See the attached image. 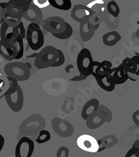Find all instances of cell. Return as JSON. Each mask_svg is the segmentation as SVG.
I'll list each match as a JSON object with an SVG mask.
<instances>
[{
    "label": "cell",
    "mask_w": 139,
    "mask_h": 157,
    "mask_svg": "<svg viewBox=\"0 0 139 157\" xmlns=\"http://www.w3.org/2000/svg\"><path fill=\"white\" fill-rule=\"evenodd\" d=\"M46 122L41 115L35 113L27 117L19 127V133L22 136H33L44 129Z\"/></svg>",
    "instance_id": "obj_1"
},
{
    "label": "cell",
    "mask_w": 139,
    "mask_h": 157,
    "mask_svg": "<svg viewBox=\"0 0 139 157\" xmlns=\"http://www.w3.org/2000/svg\"><path fill=\"white\" fill-rule=\"evenodd\" d=\"M59 56L58 49L54 46L44 47L38 54L35 59V65L38 70L46 69L51 67Z\"/></svg>",
    "instance_id": "obj_2"
},
{
    "label": "cell",
    "mask_w": 139,
    "mask_h": 157,
    "mask_svg": "<svg viewBox=\"0 0 139 157\" xmlns=\"http://www.w3.org/2000/svg\"><path fill=\"white\" fill-rule=\"evenodd\" d=\"M26 38L28 45L31 50L36 51L43 46L44 36L40 26L36 23L31 22L26 30Z\"/></svg>",
    "instance_id": "obj_3"
},
{
    "label": "cell",
    "mask_w": 139,
    "mask_h": 157,
    "mask_svg": "<svg viewBox=\"0 0 139 157\" xmlns=\"http://www.w3.org/2000/svg\"><path fill=\"white\" fill-rule=\"evenodd\" d=\"M4 72L7 77L14 78L17 82L27 81L31 77L29 69L23 62H11L6 64Z\"/></svg>",
    "instance_id": "obj_4"
},
{
    "label": "cell",
    "mask_w": 139,
    "mask_h": 157,
    "mask_svg": "<svg viewBox=\"0 0 139 157\" xmlns=\"http://www.w3.org/2000/svg\"><path fill=\"white\" fill-rule=\"evenodd\" d=\"M93 61L91 51L87 48L82 49L79 52L77 58V65L79 73L87 77L91 75Z\"/></svg>",
    "instance_id": "obj_5"
},
{
    "label": "cell",
    "mask_w": 139,
    "mask_h": 157,
    "mask_svg": "<svg viewBox=\"0 0 139 157\" xmlns=\"http://www.w3.org/2000/svg\"><path fill=\"white\" fill-rule=\"evenodd\" d=\"M52 127L55 133L63 138L70 137L75 132L74 127L71 123L60 117L52 119Z\"/></svg>",
    "instance_id": "obj_6"
},
{
    "label": "cell",
    "mask_w": 139,
    "mask_h": 157,
    "mask_svg": "<svg viewBox=\"0 0 139 157\" xmlns=\"http://www.w3.org/2000/svg\"><path fill=\"white\" fill-rule=\"evenodd\" d=\"M65 23V20L61 17H49L43 20L41 27L48 31V33L55 34L64 32L66 27Z\"/></svg>",
    "instance_id": "obj_7"
},
{
    "label": "cell",
    "mask_w": 139,
    "mask_h": 157,
    "mask_svg": "<svg viewBox=\"0 0 139 157\" xmlns=\"http://www.w3.org/2000/svg\"><path fill=\"white\" fill-rule=\"evenodd\" d=\"M35 145L33 141L27 136H22L17 143L15 150V157H31Z\"/></svg>",
    "instance_id": "obj_8"
},
{
    "label": "cell",
    "mask_w": 139,
    "mask_h": 157,
    "mask_svg": "<svg viewBox=\"0 0 139 157\" xmlns=\"http://www.w3.org/2000/svg\"><path fill=\"white\" fill-rule=\"evenodd\" d=\"M4 98L7 104L13 111L17 113L22 109L23 105H24L25 98L20 86H18L17 90L14 93L4 95Z\"/></svg>",
    "instance_id": "obj_9"
},
{
    "label": "cell",
    "mask_w": 139,
    "mask_h": 157,
    "mask_svg": "<svg viewBox=\"0 0 139 157\" xmlns=\"http://www.w3.org/2000/svg\"><path fill=\"white\" fill-rule=\"evenodd\" d=\"M77 146L81 150L90 153H96L99 150L98 141L92 136L88 134L81 135L77 140Z\"/></svg>",
    "instance_id": "obj_10"
},
{
    "label": "cell",
    "mask_w": 139,
    "mask_h": 157,
    "mask_svg": "<svg viewBox=\"0 0 139 157\" xmlns=\"http://www.w3.org/2000/svg\"><path fill=\"white\" fill-rule=\"evenodd\" d=\"M22 17H24L26 20L29 22L36 23L41 27L42 23L44 20L43 13L42 10L36 6L33 3H31L29 5V9L23 13Z\"/></svg>",
    "instance_id": "obj_11"
},
{
    "label": "cell",
    "mask_w": 139,
    "mask_h": 157,
    "mask_svg": "<svg viewBox=\"0 0 139 157\" xmlns=\"http://www.w3.org/2000/svg\"><path fill=\"white\" fill-rule=\"evenodd\" d=\"M9 26L6 22H4L2 23L0 28V38H1V40L4 43L9 44L11 46H14L18 36L17 27H13L11 32H9Z\"/></svg>",
    "instance_id": "obj_12"
},
{
    "label": "cell",
    "mask_w": 139,
    "mask_h": 157,
    "mask_svg": "<svg viewBox=\"0 0 139 157\" xmlns=\"http://www.w3.org/2000/svg\"><path fill=\"white\" fill-rule=\"evenodd\" d=\"M93 14V11L90 8L83 4H76L73 6L71 11V17L77 22H81L86 18L90 17Z\"/></svg>",
    "instance_id": "obj_13"
},
{
    "label": "cell",
    "mask_w": 139,
    "mask_h": 157,
    "mask_svg": "<svg viewBox=\"0 0 139 157\" xmlns=\"http://www.w3.org/2000/svg\"><path fill=\"white\" fill-rule=\"evenodd\" d=\"M95 29L89 22L88 18L83 20L79 25L80 38L83 42H88L93 37Z\"/></svg>",
    "instance_id": "obj_14"
},
{
    "label": "cell",
    "mask_w": 139,
    "mask_h": 157,
    "mask_svg": "<svg viewBox=\"0 0 139 157\" xmlns=\"http://www.w3.org/2000/svg\"><path fill=\"white\" fill-rule=\"evenodd\" d=\"M114 68H111L108 74L105 77L102 78H95L96 82L98 83V86L104 90L106 92H112L115 88V83L114 82L112 77V73L114 72Z\"/></svg>",
    "instance_id": "obj_15"
},
{
    "label": "cell",
    "mask_w": 139,
    "mask_h": 157,
    "mask_svg": "<svg viewBox=\"0 0 139 157\" xmlns=\"http://www.w3.org/2000/svg\"><path fill=\"white\" fill-rule=\"evenodd\" d=\"M17 52L15 46L4 43L0 40V55L6 61H11L17 56Z\"/></svg>",
    "instance_id": "obj_16"
},
{
    "label": "cell",
    "mask_w": 139,
    "mask_h": 157,
    "mask_svg": "<svg viewBox=\"0 0 139 157\" xmlns=\"http://www.w3.org/2000/svg\"><path fill=\"white\" fill-rule=\"evenodd\" d=\"M112 77L115 85H120L129 79V74L122 68L121 64L116 67L112 73Z\"/></svg>",
    "instance_id": "obj_17"
},
{
    "label": "cell",
    "mask_w": 139,
    "mask_h": 157,
    "mask_svg": "<svg viewBox=\"0 0 139 157\" xmlns=\"http://www.w3.org/2000/svg\"><path fill=\"white\" fill-rule=\"evenodd\" d=\"M106 122L99 116L97 112L91 113L86 120V124L89 129L95 130L102 126Z\"/></svg>",
    "instance_id": "obj_18"
},
{
    "label": "cell",
    "mask_w": 139,
    "mask_h": 157,
    "mask_svg": "<svg viewBox=\"0 0 139 157\" xmlns=\"http://www.w3.org/2000/svg\"><path fill=\"white\" fill-rule=\"evenodd\" d=\"M99 106V101L98 99L93 98L88 101L83 106L81 116L83 120L87 119L88 116L91 113L95 112Z\"/></svg>",
    "instance_id": "obj_19"
},
{
    "label": "cell",
    "mask_w": 139,
    "mask_h": 157,
    "mask_svg": "<svg viewBox=\"0 0 139 157\" xmlns=\"http://www.w3.org/2000/svg\"><path fill=\"white\" fill-rule=\"evenodd\" d=\"M121 35L115 31H110L102 36V41L106 46L112 47L116 44L121 40Z\"/></svg>",
    "instance_id": "obj_20"
},
{
    "label": "cell",
    "mask_w": 139,
    "mask_h": 157,
    "mask_svg": "<svg viewBox=\"0 0 139 157\" xmlns=\"http://www.w3.org/2000/svg\"><path fill=\"white\" fill-rule=\"evenodd\" d=\"M109 72V70L106 68V67L103 64H102L101 62L93 61L91 75H93L95 78H103L108 74Z\"/></svg>",
    "instance_id": "obj_21"
},
{
    "label": "cell",
    "mask_w": 139,
    "mask_h": 157,
    "mask_svg": "<svg viewBox=\"0 0 139 157\" xmlns=\"http://www.w3.org/2000/svg\"><path fill=\"white\" fill-rule=\"evenodd\" d=\"M6 10L9 16L15 18V19L22 20L23 15L22 10L14 4V0H9L7 2Z\"/></svg>",
    "instance_id": "obj_22"
},
{
    "label": "cell",
    "mask_w": 139,
    "mask_h": 157,
    "mask_svg": "<svg viewBox=\"0 0 139 157\" xmlns=\"http://www.w3.org/2000/svg\"><path fill=\"white\" fill-rule=\"evenodd\" d=\"M49 5L55 9L61 10H68L72 8L71 0H48Z\"/></svg>",
    "instance_id": "obj_23"
},
{
    "label": "cell",
    "mask_w": 139,
    "mask_h": 157,
    "mask_svg": "<svg viewBox=\"0 0 139 157\" xmlns=\"http://www.w3.org/2000/svg\"><path fill=\"white\" fill-rule=\"evenodd\" d=\"M103 21L105 23L106 27L110 29H115L119 25V17H114L112 16L111 14L109 13L107 10L104 12Z\"/></svg>",
    "instance_id": "obj_24"
},
{
    "label": "cell",
    "mask_w": 139,
    "mask_h": 157,
    "mask_svg": "<svg viewBox=\"0 0 139 157\" xmlns=\"http://www.w3.org/2000/svg\"><path fill=\"white\" fill-rule=\"evenodd\" d=\"M121 65L122 68L124 69L128 74L134 75L138 70V65L133 62V61L129 57H126L123 60Z\"/></svg>",
    "instance_id": "obj_25"
},
{
    "label": "cell",
    "mask_w": 139,
    "mask_h": 157,
    "mask_svg": "<svg viewBox=\"0 0 139 157\" xmlns=\"http://www.w3.org/2000/svg\"><path fill=\"white\" fill-rule=\"evenodd\" d=\"M118 143L117 137L114 135H108L105 136L101 138V143L99 146L105 147L106 149H109L114 147Z\"/></svg>",
    "instance_id": "obj_26"
},
{
    "label": "cell",
    "mask_w": 139,
    "mask_h": 157,
    "mask_svg": "<svg viewBox=\"0 0 139 157\" xmlns=\"http://www.w3.org/2000/svg\"><path fill=\"white\" fill-rule=\"evenodd\" d=\"M96 112L102 119L104 120V121L106 122H110L112 120V118H113L112 112L110 111V109L109 108H107L106 106L103 105V104L99 106Z\"/></svg>",
    "instance_id": "obj_27"
},
{
    "label": "cell",
    "mask_w": 139,
    "mask_h": 157,
    "mask_svg": "<svg viewBox=\"0 0 139 157\" xmlns=\"http://www.w3.org/2000/svg\"><path fill=\"white\" fill-rule=\"evenodd\" d=\"M105 12V11H104ZM104 13L102 12H95L93 14L89 17V22L91 23V25L97 30L99 28V26L102 22H103L104 20Z\"/></svg>",
    "instance_id": "obj_28"
},
{
    "label": "cell",
    "mask_w": 139,
    "mask_h": 157,
    "mask_svg": "<svg viewBox=\"0 0 139 157\" xmlns=\"http://www.w3.org/2000/svg\"><path fill=\"white\" fill-rule=\"evenodd\" d=\"M2 18L4 22H6V24L9 26V27H15L20 24L22 22L21 19H15L12 17H10L9 15L6 10V8H5L2 10Z\"/></svg>",
    "instance_id": "obj_29"
},
{
    "label": "cell",
    "mask_w": 139,
    "mask_h": 157,
    "mask_svg": "<svg viewBox=\"0 0 139 157\" xmlns=\"http://www.w3.org/2000/svg\"><path fill=\"white\" fill-rule=\"evenodd\" d=\"M106 10L109 14H111L114 17H119L120 10L118 4L114 0H111L106 4Z\"/></svg>",
    "instance_id": "obj_30"
},
{
    "label": "cell",
    "mask_w": 139,
    "mask_h": 157,
    "mask_svg": "<svg viewBox=\"0 0 139 157\" xmlns=\"http://www.w3.org/2000/svg\"><path fill=\"white\" fill-rule=\"evenodd\" d=\"M38 54V53H33L31 55H29V56L26 57V61L25 62V63L27 65V66L29 67V69L31 76L35 74L36 72H37L38 70L35 65V59L31 60L33 57L34 58H36Z\"/></svg>",
    "instance_id": "obj_31"
},
{
    "label": "cell",
    "mask_w": 139,
    "mask_h": 157,
    "mask_svg": "<svg viewBox=\"0 0 139 157\" xmlns=\"http://www.w3.org/2000/svg\"><path fill=\"white\" fill-rule=\"evenodd\" d=\"M65 25H66V27H65V29L64 32L60 33H55V34L52 35L54 36L55 38H56L58 39H61V40H65V39H68L71 37L73 33L72 26L67 22L65 23Z\"/></svg>",
    "instance_id": "obj_32"
},
{
    "label": "cell",
    "mask_w": 139,
    "mask_h": 157,
    "mask_svg": "<svg viewBox=\"0 0 139 157\" xmlns=\"http://www.w3.org/2000/svg\"><path fill=\"white\" fill-rule=\"evenodd\" d=\"M15 48H16V50L17 52V56L15 57V60H18L22 58V56H24L25 53V45L24 43H23V39L20 37V36H17V41L15 43Z\"/></svg>",
    "instance_id": "obj_33"
},
{
    "label": "cell",
    "mask_w": 139,
    "mask_h": 157,
    "mask_svg": "<svg viewBox=\"0 0 139 157\" xmlns=\"http://www.w3.org/2000/svg\"><path fill=\"white\" fill-rule=\"evenodd\" d=\"M51 139V134L50 132L48 130H41L38 133V137L36 138V143L38 144H43L47 142H48L49 140Z\"/></svg>",
    "instance_id": "obj_34"
},
{
    "label": "cell",
    "mask_w": 139,
    "mask_h": 157,
    "mask_svg": "<svg viewBox=\"0 0 139 157\" xmlns=\"http://www.w3.org/2000/svg\"><path fill=\"white\" fill-rule=\"evenodd\" d=\"M6 78L8 82H9V88L6 90V93H4V95H9V94L14 93L17 90L18 86H20L18 84V82L15 78L10 77H6Z\"/></svg>",
    "instance_id": "obj_35"
},
{
    "label": "cell",
    "mask_w": 139,
    "mask_h": 157,
    "mask_svg": "<svg viewBox=\"0 0 139 157\" xmlns=\"http://www.w3.org/2000/svg\"><path fill=\"white\" fill-rule=\"evenodd\" d=\"M32 2L33 0H14V4L17 6L20 7L22 10L23 13L29 9V5L32 3Z\"/></svg>",
    "instance_id": "obj_36"
},
{
    "label": "cell",
    "mask_w": 139,
    "mask_h": 157,
    "mask_svg": "<svg viewBox=\"0 0 139 157\" xmlns=\"http://www.w3.org/2000/svg\"><path fill=\"white\" fill-rule=\"evenodd\" d=\"M58 52H59V56H58V59L56 61L52 64V65L51 66L52 67L61 66V65L64 64V63L65 61V55L64 52H63L61 49H58Z\"/></svg>",
    "instance_id": "obj_37"
},
{
    "label": "cell",
    "mask_w": 139,
    "mask_h": 157,
    "mask_svg": "<svg viewBox=\"0 0 139 157\" xmlns=\"http://www.w3.org/2000/svg\"><path fill=\"white\" fill-rule=\"evenodd\" d=\"M70 154V150L67 147L62 146L57 150L56 157H68Z\"/></svg>",
    "instance_id": "obj_38"
},
{
    "label": "cell",
    "mask_w": 139,
    "mask_h": 157,
    "mask_svg": "<svg viewBox=\"0 0 139 157\" xmlns=\"http://www.w3.org/2000/svg\"><path fill=\"white\" fill-rule=\"evenodd\" d=\"M125 157H139V147H132L125 154Z\"/></svg>",
    "instance_id": "obj_39"
},
{
    "label": "cell",
    "mask_w": 139,
    "mask_h": 157,
    "mask_svg": "<svg viewBox=\"0 0 139 157\" xmlns=\"http://www.w3.org/2000/svg\"><path fill=\"white\" fill-rule=\"evenodd\" d=\"M17 27L18 30V36H20V37L24 40V39L26 38V30H25V27L24 26V24H23L22 21L17 26Z\"/></svg>",
    "instance_id": "obj_40"
},
{
    "label": "cell",
    "mask_w": 139,
    "mask_h": 157,
    "mask_svg": "<svg viewBox=\"0 0 139 157\" xmlns=\"http://www.w3.org/2000/svg\"><path fill=\"white\" fill-rule=\"evenodd\" d=\"M33 4L38 6L40 9H43V8H45L48 6L49 4L48 0H33Z\"/></svg>",
    "instance_id": "obj_41"
},
{
    "label": "cell",
    "mask_w": 139,
    "mask_h": 157,
    "mask_svg": "<svg viewBox=\"0 0 139 157\" xmlns=\"http://www.w3.org/2000/svg\"><path fill=\"white\" fill-rule=\"evenodd\" d=\"M88 78L87 76H85L82 75V73H79L78 75H75V77H73L70 79L71 82H82V81L86 80V78Z\"/></svg>",
    "instance_id": "obj_42"
},
{
    "label": "cell",
    "mask_w": 139,
    "mask_h": 157,
    "mask_svg": "<svg viewBox=\"0 0 139 157\" xmlns=\"http://www.w3.org/2000/svg\"><path fill=\"white\" fill-rule=\"evenodd\" d=\"M132 120L134 124L139 127V110L133 112L132 116Z\"/></svg>",
    "instance_id": "obj_43"
},
{
    "label": "cell",
    "mask_w": 139,
    "mask_h": 157,
    "mask_svg": "<svg viewBox=\"0 0 139 157\" xmlns=\"http://www.w3.org/2000/svg\"><path fill=\"white\" fill-rule=\"evenodd\" d=\"M102 63V64H103L104 66L106 67V68L109 70V71H110V70H111L112 68V63L110 62L109 61H106V60H105V61H103Z\"/></svg>",
    "instance_id": "obj_44"
},
{
    "label": "cell",
    "mask_w": 139,
    "mask_h": 157,
    "mask_svg": "<svg viewBox=\"0 0 139 157\" xmlns=\"http://www.w3.org/2000/svg\"><path fill=\"white\" fill-rule=\"evenodd\" d=\"M4 143H5V139L3 136H2L1 133H0V152L3 149L4 146Z\"/></svg>",
    "instance_id": "obj_45"
},
{
    "label": "cell",
    "mask_w": 139,
    "mask_h": 157,
    "mask_svg": "<svg viewBox=\"0 0 139 157\" xmlns=\"http://www.w3.org/2000/svg\"><path fill=\"white\" fill-rule=\"evenodd\" d=\"M72 69H74V65H72V64H70V65H67V66L65 67V72L68 73V74H69V73L70 72V70H71Z\"/></svg>",
    "instance_id": "obj_46"
},
{
    "label": "cell",
    "mask_w": 139,
    "mask_h": 157,
    "mask_svg": "<svg viewBox=\"0 0 139 157\" xmlns=\"http://www.w3.org/2000/svg\"><path fill=\"white\" fill-rule=\"evenodd\" d=\"M131 59L132 60L133 62L136 63L137 65H139V56H137V55H135V56H133V57L131 58Z\"/></svg>",
    "instance_id": "obj_47"
},
{
    "label": "cell",
    "mask_w": 139,
    "mask_h": 157,
    "mask_svg": "<svg viewBox=\"0 0 139 157\" xmlns=\"http://www.w3.org/2000/svg\"><path fill=\"white\" fill-rule=\"evenodd\" d=\"M2 10L3 9H2V6H0V25H2L4 22L3 18H2Z\"/></svg>",
    "instance_id": "obj_48"
},
{
    "label": "cell",
    "mask_w": 139,
    "mask_h": 157,
    "mask_svg": "<svg viewBox=\"0 0 139 157\" xmlns=\"http://www.w3.org/2000/svg\"><path fill=\"white\" fill-rule=\"evenodd\" d=\"M132 147H139V139L136 140L133 144L132 145Z\"/></svg>",
    "instance_id": "obj_49"
},
{
    "label": "cell",
    "mask_w": 139,
    "mask_h": 157,
    "mask_svg": "<svg viewBox=\"0 0 139 157\" xmlns=\"http://www.w3.org/2000/svg\"><path fill=\"white\" fill-rule=\"evenodd\" d=\"M106 150V148H105V147H100V146H99V150H98V152H100V151H103V150Z\"/></svg>",
    "instance_id": "obj_50"
},
{
    "label": "cell",
    "mask_w": 139,
    "mask_h": 157,
    "mask_svg": "<svg viewBox=\"0 0 139 157\" xmlns=\"http://www.w3.org/2000/svg\"><path fill=\"white\" fill-rule=\"evenodd\" d=\"M136 36H137V38L139 39V29H138L137 31H136Z\"/></svg>",
    "instance_id": "obj_51"
},
{
    "label": "cell",
    "mask_w": 139,
    "mask_h": 157,
    "mask_svg": "<svg viewBox=\"0 0 139 157\" xmlns=\"http://www.w3.org/2000/svg\"><path fill=\"white\" fill-rule=\"evenodd\" d=\"M135 54H136V55H137V56H139V52H135Z\"/></svg>",
    "instance_id": "obj_52"
},
{
    "label": "cell",
    "mask_w": 139,
    "mask_h": 157,
    "mask_svg": "<svg viewBox=\"0 0 139 157\" xmlns=\"http://www.w3.org/2000/svg\"></svg>",
    "instance_id": "obj_53"
}]
</instances>
